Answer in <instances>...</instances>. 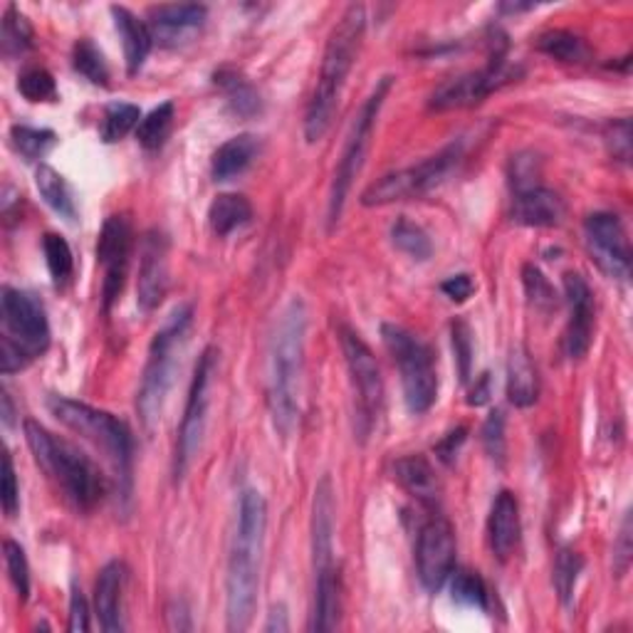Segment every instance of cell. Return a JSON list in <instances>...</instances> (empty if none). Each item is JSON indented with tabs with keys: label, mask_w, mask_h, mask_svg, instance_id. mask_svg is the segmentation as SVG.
Here are the masks:
<instances>
[{
	"label": "cell",
	"mask_w": 633,
	"mask_h": 633,
	"mask_svg": "<svg viewBox=\"0 0 633 633\" xmlns=\"http://www.w3.org/2000/svg\"><path fill=\"white\" fill-rule=\"evenodd\" d=\"M582 557L572 552V549H562V552L557 555V562H555V586L559 592V599L564 604L572 601V594H574V586L576 580H580V572H582Z\"/></svg>",
	"instance_id": "43"
},
{
	"label": "cell",
	"mask_w": 633,
	"mask_h": 633,
	"mask_svg": "<svg viewBox=\"0 0 633 633\" xmlns=\"http://www.w3.org/2000/svg\"><path fill=\"white\" fill-rule=\"evenodd\" d=\"M216 372V350L208 346V350L200 354V360L196 364L194 381H191L188 389V401L186 411H183L179 438H176V455H173V480L181 483L183 475L188 473L191 463L200 448V440H204L206 430V418H208V403H210V381H214Z\"/></svg>",
	"instance_id": "12"
},
{
	"label": "cell",
	"mask_w": 633,
	"mask_h": 633,
	"mask_svg": "<svg viewBox=\"0 0 633 633\" xmlns=\"http://www.w3.org/2000/svg\"><path fill=\"white\" fill-rule=\"evenodd\" d=\"M0 42H3L5 58H15V54H23L33 48V25L15 5L5 8Z\"/></svg>",
	"instance_id": "35"
},
{
	"label": "cell",
	"mask_w": 633,
	"mask_h": 633,
	"mask_svg": "<svg viewBox=\"0 0 633 633\" xmlns=\"http://www.w3.org/2000/svg\"><path fill=\"white\" fill-rule=\"evenodd\" d=\"M112 15H114V25L119 38H122L124 45V60H126V72L130 75H136L144 68L146 58L151 52V31L149 25H144L139 17H136L132 11H126L122 5H112Z\"/></svg>",
	"instance_id": "24"
},
{
	"label": "cell",
	"mask_w": 633,
	"mask_h": 633,
	"mask_svg": "<svg viewBox=\"0 0 633 633\" xmlns=\"http://www.w3.org/2000/svg\"><path fill=\"white\" fill-rule=\"evenodd\" d=\"M455 569V532L446 518H430L418 532L416 572L428 592H438Z\"/></svg>",
	"instance_id": "15"
},
{
	"label": "cell",
	"mask_w": 633,
	"mask_h": 633,
	"mask_svg": "<svg viewBox=\"0 0 633 633\" xmlns=\"http://www.w3.org/2000/svg\"><path fill=\"white\" fill-rule=\"evenodd\" d=\"M451 576H453L451 580L453 601L463 604V607L488 611L490 594H488V586H485L483 576L478 572H471V569H458V572H453Z\"/></svg>",
	"instance_id": "37"
},
{
	"label": "cell",
	"mask_w": 633,
	"mask_h": 633,
	"mask_svg": "<svg viewBox=\"0 0 633 633\" xmlns=\"http://www.w3.org/2000/svg\"><path fill=\"white\" fill-rule=\"evenodd\" d=\"M391 85H393V77L379 80V85L374 87L372 95L366 97V102L362 105V112L356 114L350 136H346L342 159H339V167L334 171L332 191H329V208H327L329 228H334L339 223V218H342L346 196H350L352 183L356 176H360V171L366 161V154H369L376 117H379V112H381L384 99L389 97Z\"/></svg>",
	"instance_id": "9"
},
{
	"label": "cell",
	"mask_w": 633,
	"mask_h": 633,
	"mask_svg": "<svg viewBox=\"0 0 633 633\" xmlns=\"http://www.w3.org/2000/svg\"><path fill=\"white\" fill-rule=\"evenodd\" d=\"M381 339L399 364L403 401L411 414H426L438 399V374L434 352L426 342L399 325H381Z\"/></svg>",
	"instance_id": "8"
},
{
	"label": "cell",
	"mask_w": 633,
	"mask_h": 633,
	"mask_svg": "<svg viewBox=\"0 0 633 633\" xmlns=\"http://www.w3.org/2000/svg\"><path fill=\"white\" fill-rule=\"evenodd\" d=\"M23 428L35 461L60 485V490L75 508L92 510L105 498V475L87 453H82L70 440L50 434L38 421L27 418Z\"/></svg>",
	"instance_id": "4"
},
{
	"label": "cell",
	"mask_w": 633,
	"mask_h": 633,
	"mask_svg": "<svg viewBox=\"0 0 633 633\" xmlns=\"http://www.w3.org/2000/svg\"><path fill=\"white\" fill-rule=\"evenodd\" d=\"M342 352L346 360V369L352 376V389L356 399V430L364 440L372 434L376 421H379L384 406V379L376 364V356L366 346L364 339L350 327H342Z\"/></svg>",
	"instance_id": "11"
},
{
	"label": "cell",
	"mask_w": 633,
	"mask_h": 633,
	"mask_svg": "<svg viewBox=\"0 0 633 633\" xmlns=\"http://www.w3.org/2000/svg\"><path fill=\"white\" fill-rule=\"evenodd\" d=\"M258 154H260L258 136L238 134L233 139L218 146L214 161H210V173H214L216 181H231L251 169V163L258 159Z\"/></svg>",
	"instance_id": "25"
},
{
	"label": "cell",
	"mask_w": 633,
	"mask_h": 633,
	"mask_svg": "<svg viewBox=\"0 0 633 633\" xmlns=\"http://www.w3.org/2000/svg\"><path fill=\"white\" fill-rule=\"evenodd\" d=\"M290 623H288V609L278 604V607H272L268 613V623H265V631H288Z\"/></svg>",
	"instance_id": "56"
},
{
	"label": "cell",
	"mask_w": 633,
	"mask_h": 633,
	"mask_svg": "<svg viewBox=\"0 0 633 633\" xmlns=\"http://www.w3.org/2000/svg\"><path fill=\"white\" fill-rule=\"evenodd\" d=\"M173 117H176V105L173 102H163L151 109V112L142 119L139 126H136V142H139L146 151L161 149L171 134Z\"/></svg>",
	"instance_id": "33"
},
{
	"label": "cell",
	"mask_w": 633,
	"mask_h": 633,
	"mask_svg": "<svg viewBox=\"0 0 633 633\" xmlns=\"http://www.w3.org/2000/svg\"><path fill=\"white\" fill-rule=\"evenodd\" d=\"M391 243L393 247H399L403 255H409V258H414L418 263H424L434 255V243H430L428 233L406 216L397 218V223L391 226Z\"/></svg>",
	"instance_id": "34"
},
{
	"label": "cell",
	"mask_w": 633,
	"mask_h": 633,
	"mask_svg": "<svg viewBox=\"0 0 633 633\" xmlns=\"http://www.w3.org/2000/svg\"><path fill=\"white\" fill-rule=\"evenodd\" d=\"M208 8L198 3H173L156 5L149 11L151 38L163 48H179L188 42L204 27Z\"/></svg>",
	"instance_id": "19"
},
{
	"label": "cell",
	"mask_w": 633,
	"mask_h": 633,
	"mask_svg": "<svg viewBox=\"0 0 633 633\" xmlns=\"http://www.w3.org/2000/svg\"><path fill=\"white\" fill-rule=\"evenodd\" d=\"M488 539L495 557L508 559L520 543V504L510 490H502L492 502L488 518Z\"/></svg>",
	"instance_id": "23"
},
{
	"label": "cell",
	"mask_w": 633,
	"mask_h": 633,
	"mask_svg": "<svg viewBox=\"0 0 633 633\" xmlns=\"http://www.w3.org/2000/svg\"><path fill=\"white\" fill-rule=\"evenodd\" d=\"M0 319H3V334H0V372L13 374L25 369L27 364L48 350L50 344V322L48 312L40 297L33 292L3 288L0 292Z\"/></svg>",
	"instance_id": "6"
},
{
	"label": "cell",
	"mask_w": 633,
	"mask_h": 633,
	"mask_svg": "<svg viewBox=\"0 0 633 633\" xmlns=\"http://www.w3.org/2000/svg\"><path fill=\"white\" fill-rule=\"evenodd\" d=\"M42 253L45 263H48V270L52 275V282L58 288H65L75 275V258H72L70 243L58 233H45L42 238Z\"/></svg>",
	"instance_id": "36"
},
{
	"label": "cell",
	"mask_w": 633,
	"mask_h": 633,
	"mask_svg": "<svg viewBox=\"0 0 633 633\" xmlns=\"http://www.w3.org/2000/svg\"><path fill=\"white\" fill-rule=\"evenodd\" d=\"M17 92L27 102H54L58 99V85L48 70L31 68L17 77Z\"/></svg>",
	"instance_id": "41"
},
{
	"label": "cell",
	"mask_w": 633,
	"mask_h": 633,
	"mask_svg": "<svg viewBox=\"0 0 633 633\" xmlns=\"http://www.w3.org/2000/svg\"><path fill=\"white\" fill-rule=\"evenodd\" d=\"M584 238L589 247L592 260L599 265L601 272L609 278L626 280L631 272V243L623 228L621 218L599 210V214L586 216L584 220Z\"/></svg>",
	"instance_id": "14"
},
{
	"label": "cell",
	"mask_w": 633,
	"mask_h": 633,
	"mask_svg": "<svg viewBox=\"0 0 633 633\" xmlns=\"http://www.w3.org/2000/svg\"><path fill=\"white\" fill-rule=\"evenodd\" d=\"M334 490L332 480L317 483L315 504H312V562L315 576L334 574Z\"/></svg>",
	"instance_id": "20"
},
{
	"label": "cell",
	"mask_w": 633,
	"mask_h": 633,
	"mask_svg": "<svg viewBox=\"0 0 633 633\" xmlns=\"http://www.w3.org/2000/svg\"><path fill=\"white\" fill-rule=\"evenodd\" d=\"M342 613V596H339V576H315V609H312V631H334Z\"/></svg>",
	"instance_id": "31"
},
{
	"label": "cell",
	"mask_w": 633,
	"mask_h": 633,
	"mask_svg": "<svg viewBox=\"0 0 633 633\" xmlns=\"http://www.w3.org/2000/svg\"><path fill=\"white\" fill-rule=\"evenodd\" d=\"M48 409L62 426L75 430L77 436L89 440L92 446L105 453L114 471L119 498L130 500L134 483V436L130 426L122 418L107 414V411L68 397H50Z\"/></svg>",
	"instance_id": "5"
},
{
	"label": "cell",
	"mask_w": 633,
	"mask_h": 633,
	"mask_svg": "<svg viewBox=\"0 0 633 633\" xmlns=\"http://www.w3.org/2000/svg\"><path fill=\"white\" fill-rule=\"evenodd\" d=\"M142 112L136 105L130 102H112L105 107V117H102V142L105 144H114L122 142L126 134H130L136 124H139Z\"/></svg>",
	"instance_id": "39"
},
{
	"label": "cell",
	"mask_w": 633,
	"mask_h": 633,
	"mask_svg": "<svg viewBox=\"0 0 633 633\" xmlns=\"http://www.w3.org/2000/svg\"><path fill=\"white\" fill-rule=\"evenodd\" d=\"M72 68H75V72H80L82 77L89 80L92 85H102V87L109 85V68H107L105 52L99 50L89 38L80 40L75 45V50H72Z\"/></svg>",
	"instance_id": "38"
},
{
	"label": "cell",
	"mask_w": 633,
	"mask_h": 633,
	"mask_svg": "<svg viewBox=\"0 0 633 633\" xmlns=\"http://www.w3.org/2000/svg\"><path fill=\"white\" fill-rule=\"evenodd\" d=\"M58 136L50 130H35V126L15 124L11 130V144L13 149L23 156L25 161H40L48 154Z\"/></svg>",
	"instance_id": "40"
},
{
	"label": "cell",
	"mask_w": 633,
	"mask_h": 633,
	"mask_svg": "<svg viewBox=\"0 0 633 633\" xmlns=\"http://www.w3.org/2000/svg\"><path fill=\"white\" fill-rule=\"evenodd\" d=\"M631 552H633V547H631V518L626 515V518H623V525H621V532H619V543H617V547H613V572H617V576H623V574L629 572Z\"/></svg>",
	"instance_id": "50"
},
{
	"label": "cell",
	"mask_w": 633,
	"mask_h": 633,
	"mask_svg": "<svg viewBox=\"0 0 633 633\" xmlns=\"http://www.w3.org/2000/svg\"><path fill=\"white\" fill-rule=\"evenodd\" d=\"M216 85L226 95V102L231 107V112L238 117L251 119L255 114H260L263 102L258 89H255L251 82H247L241 72L235 70H218L216 72Z\"/></svg>",
	"instance_id": "30"
},
{
	"label": "cell",
	"mask_w": 633,
	"mask_h": 633,
	"mask_svg": "<svg viewBox=\"0 0 633 633\" xmlns=\"http://www.w3.org/2000/svg\"><path fill=\"white\" fill-rule=\"evenodd\" d=\"M364 31H366V8L354 3L342 13L332 35H329L322 54V68H319L317 87L312 92L305 114V139L309 144L322 139L329 132V126H332L344 82L350 77L356 54H360L362 48Z\"/></svg>",
	"instance_id": "3"
},
{
	"label": "cell",
	"mask_w": 633,
	"mask_h": 633,
	"mask_svg": "<svg viewBox=\"0 0 633 633\" xmlns=\"http://www.w3.org/2000/svg\"><path fill=\"white\" fill-rule=\"evenodd\" d=\"M253 220L251 200L241 194H220L208 208V226L218 238L241 231Z\"/></svg>",
	"instance_id": "28"
},
{
	"label": "cell",
	"mask_w": 633,
	"mask_h": 633,
	"mask_svg": "<svg viewBox=\"0 0 633 633\" xmlns=\"http://www.w3.org/2000/svg\"><path fill=\"white\" fill-rule=\"evenodd\" d=\"M169 288V241L161 231H149L142 243L139 282H136V302L144 315L161 305Z\"/></svg>",
	"instance_id": "18"
},
{
	"label": "cell",
	"mask_w": 633,
	"mask_h": 633,
	"mask_svg": "<svg viewBox=\"0 0 633 633\" xmlns=\"http://www.w3.org/2000/svg\"><path fill=\"white\" fill-rule=\"evenodd\" d=\"M515 77H518V72L515 68L508 65V60H504V45H502V48L492 50L488 65L485 68L475 72H465V75L461 77L443 82V85L430 95L428 107L436 109V112H451V109L473 107Z\"/></svg>",
	"instance_id": "13"
},
{
	"label": "cell",
	"mask_w": 633,
	"mask_h": 633,
	"mask_svg": "<svg viewBox=\"0 0 633 633\" xmlns=\"http://www.w3.org/2000/svg\"><path fill=\"white\" fill-rule=\"evenodd\" d=\"M465 436H467V430L461 426V428L451 430V434H448L443 440H440V443L436 446V455L440 458V461L451 465L455 453H458V448H461L465 443Z\"/></svg>",
	"instance_id": "53"
},
{
	"label": "cell",
	"mask_w": 633,
	"mask_h": 633,
	"mask_svg": "<svg viewBox=\"0 0 633 633\" xmlns=\"http://www.w3.org/2000/svg\"><path fill=\"white\" fill-rule=\"evenodd\" d=\"M191 322H194V307L181 305L171 312L167 325L151 339L149 360H146L139 397H136V411H139L146 430H151L161 421L163 403H167L173 374H176L181 352L186 346Z\"/></svg>",
	"instance_id": "7"
},
{
	"label": "cell",
	"mask_w": 633,
	"mask_h": 633,
	"mask_svg": "<svg viewBox=\"0 0 633 633\" xmlns=\"http://www.w3.org/2000/svg\"><path fill=\"white\" fill-rule=\"evenodd\" d=\"M307 309L302 300H290L275 325L270 339V376L268 409L275 430L282 438L295 434L300 421L302 372H305Z\"/></svg>",
	"instance_id": "2"
},
{
	"label": "cell",
	"mask_w": 633,
	"mask_h": 633,
	"mask_svg": "<svg viewBox=\"0 0 633 633\" xmlns=\"http://www.w3.org/2000/svg\"><path fill=\"white\" fill-rule=\"evenodd\" d=\"M483 446L485 453L490 455L492 463L502 465L504 463V453H508V440H504V416L502 411H492L488 421L483 424Z\"/></svg>",
	"instance_id": "45"
},
{
	"label": "cell",
	"mask_w": 633,
	"mask_h": 633,
	"mask_svg": "<svg viewBox=\"0 0 633 633\" xmlns=\"http://www.w3.org/2000/svg\"><path fill=\"white\" fill-rule=\"evenodd\" d=\"M522 282H525V292L532 305L537 309H552L557 307V295L552 290V284L543 275V270L535 268V265H525L522 270Z\"/></svg>",
	"instance_id": "44"
},
{
	"label": "cell",
	"mask_w": 633,
	"mask_h": 633,
	"mask_svg": "<svg viewBox=\"0 0 633 633\" xmlns=\"http://www.w3.org/2000/svg\"><path fill=\"white\" fill-rule=\"evenodd\" d=\"M453 334V350L458 356V366H461V381L471 379V364H473V337L471 327H467L463 319H458L451 327Z\"/></svg>",
	"instance_id": "48"
},
{
	"label": "cell",
	"mask_w": 633,
	"mask_h": 633,
	"mask_svg": "<svg viewBox=\"0 0 633 633\" xmlns=\"http://www.w3.org/2000/svg\"><path fill=\"white\" fill-rule=\"evenodd\" d=\"M393 478L406 490L411 498H416L426 504H436L440 485L436 478L434 465L424 455H403L393 463Z\"/></svg>",
	"instance_id": "26"
},
{
	"label": "cell",
	"mask_w": 633,
	"mask_h": 633,
	"mask_svg": "<svg viewBox=\"0 0 633 633\" xmlns=\"http://www.w3.org/2000/svg\"><path fill=\"white\" fill-rule=\"evenodd\" d=\"M0 403H3V424L11 428L13 426V403H11V397H8V391L3 389L0 391Z\"/></svg>",
	"instance_id": "57"
},
{
	"label": "cell",
	"mask_w": 633,
	"mask_h": 633,
	"mask_svg": "<svg viewBox=\"0 0 633 633\" xmlns=\"http://www.w3.org/2000/svg\"><path fill=\"white\" fill-rule=\"evenodd\" d=\"M440 290H443L446 297H451L453 302H465L467 297L475 292V284L471 280V275H453V278H448L443 284H440Z\"/></svg>",
	"instance_id": "52"
},
{
	"label": "cell",
	"mask_w": 633,
	"mask_h": 633,
	"mask_svg": "<svg viewBox=\"0 0 633 633\" xmlns=\"http://www.w3.org/2000/svg\"><path fill=\"white\" fill-rule=\"evenodd\" d=\"M567 206L557 191L543 186L512 191V220L529 228H557L564 223Z\"/></svg>",
	"instance_id": "21"
},
{
	"label": "cell",
	"mask_w": 633,
	"mask_h": 633,
	"mask_svg": "<svg viewBox=\"0 0 633 633\" xmlns=\"http://www.w3.org/2000/svg\"><path fill=\"white\" fill-rule=\"evenodd\" d=\"M0 502H3V512L8 518H17L21 512V488H17L15 465L11 453H3V478H0Z\"/></svg>",
	"instance_id": "47"
},
{
	"label": "cell",
	"mask_w": 633,
	"mask_h": 633,
	"mask_svg": "<svg viewBox=\"0 0 633 633\" xmlns=\"http://www.w3.org/2000/svg\"><path fill=\"white\" fill-rule=\"evenodd\" d=\"M3 559H5L8 576H11L17 596H21V601H27V596H31V567H27L25 549L17 543H13V539H5Z\"/></svg>",
	"instance_id": "42"
},
{
	"label": "cell",
	"mask_w": 633,
	"mask_h": 633,
	"mask_svg": "<svg viewBox=\"0 0 633 633\" xmlns=\"http://www.w3.org/2000/svg\"><path fill=\"white\" fill-rule=\"evenodd\" d=\"M539 176H543V171H539V159L535 154H518L512 156L510 161V186L512 191H522V188H529V186H537Z\"/></svg>",
	"instance_id": "46"
},
{
	"label": "cell",
	"mask_w": 633,
	"mask_h": 633,
	"mask_svg": "<svg viewBox=\"0 0 633 633\" xmlns=\"http://www.w3.org/2000/svg\"><path fill=\"white\" fill-rule=\"evenodd\" d=\"M539 397V376L527 350H512L508 362V399L512 406L529 409Z\"/></svg>",
	"instance_id": "27"
},
{
	"label": "cell",
	"mask_w": 633,
	"mask_h": 633,
	"mask_svg": "<svg viewBox=\"0 0 633 633\" xmlns=\"http://www.w3.org/2000/svg\"><path fill=\"white\" fill-rule=\"evenodd\" d=\"M537 50L549 54L559 62H569V65H582V62L589 60V45H586L580 35L569 33V31H545L535 40Z\"/></svg>",
	"instance_id": "32"
},
{
	"label": "cell",
	"mask_w": 633,
	"mask_h": 633,
	"mask_svg": "<svg viewBox=\"0 0 633 633\" xmlns=\"http://www.w3.org/2000/svg\"><path fill=\"white\" fill-rule=\"evenodd\" d=\"M564 297L569 302V322L564 332V354L582 360L594 337V295L580 272H564Z\"/></svg>",
	"instance_id": "17"
},
{
	"label": "cell",
	"mask_w": 633,
	"mask_h": 633,
	"mask_svg": "<svg viewBox=\"0 0 633 633\" xmlns=\"http://www.w3.org/2000/svg\"><path fill=\"white\" fill-rule=\"evenodd\" d=\"M126 582V569L122 562H109L102 567L95 586V609L99 619V629L107 633L124 631L122 613V594Z\"/></svg>",
	"instance_id": "22"
},
{
	"label": "cell",
	"mask_w": 633,
	"mask_h": 633,
	"mask_svg": "<svg viewBox=\"0 0 633 633\" xmlns=\"http://www.w3.org/2000/svg\"><path fill=\"white\" fill-rule=\"evenodd\" d=\"M68 631L72 633H85L89 631V607H87V599L82 589H72L70 596V623H68Z\"/></svg>",
	"instance_id": "51"
},
{
	"label": "cell",
	"mask_w": 633,
	"mask_h": 633,
	"mask_svg": "<svg viewBox=\"0 0 633 633\" xmlns=\"http://www.w3.org/2000/svg\"><path fill=\"white\" fill-rule=\"evenodd\" d=\"M35 186H38L42 200L54 210V214L65 218L68 223H77L75 196H72V188L68 186L62 173L48 167V163H40V167L35 169Z\"/></svg>",
	"instance_id": "29"
},
{
	"label": "cell",
	"mask_w": 633,
	"mask_h": 633,
	"mask_svg": "<svg viewBox=\"0 0 633 633\" xmlns=\"http://www.w3.org/2000/svg\"><path fill=\"white\" fill-rule=\"evenodd\" d=\"M461 161H463V144L461 142L448 144L438 154L428 156L426 161L416 163V167L393 171V173H387V176H381L379 181H374L372 186L362 194V204L376 208V206L397 204V200L424 196L451 176Z\"/></svg>",
	"instance_id": "10"
},
{
	"label": "cell",
	"mask_w": 633,
	"mask_h": 633,
	"mask_svg": "<svg viewBox=\"0 0 633 633\" xmlns=\"http://www.w3.org/2000/svg\"><path fill=\"white\" fill-rule=\"evenodd\" d=\"M607 146L613 159H619L626 163L631 159V122L626 117L617 119L607 126Z\"/></svg>",
	"instance_id": "49"
},
{
	"label": "cell",
	"mask_w": 633,
	"mask_h": 633,
	"mask_svg": "<svg viewBox=\"0 0 633 633\" xmlns=\"http://www.w3.org/2000/svg\"><path fill=\"white\" fill-rule=\"evenodd\" d=\"M169 629L171 631H191L194 629V621H191V611L186 607V601H171L167 609Z\"/></svg>",
	"instance_id": "54"
},
{
	"label": "cell",
	"mask_w": 633,
	"mask_h": 633,
	"mask_svg": "<svg viewBox=\"0 0 633 633\" xmlns=\"http://www.w3.org/2000/svg\"><path fill=\"white\" fill-rule=\"evenodd\" d=\"M132 247H134V233L132 223L124 216H109L102 226L97 241V260L105 270L102 282V297L105 309H109L119 300L126 282V272H130L132 260Z\"/></svg>",
	"instance_id": "16"
},
{
	"label": "cell",
	"mask_w": 633,
	"mask_h": 633,
	"mask_svg": "<svg viewBox=\"0 0 633 633\" xmlns=\"http://www.w3.org/2000/svg\"><path fill=\"white\" fill-rule=\"evenodd\" d=\"M490 374H483L478 381H475V387L471 391V406H483V403L490 401Z\"/></svg>",
	"instance_id": "55"
},
{
	"label": "cell",
	"mask_w": 633,
	"mask_h": 633,
	"mask_svg": "<svg viewBox=\"0 0 633 633\" xmlns=\"http://www.w3.org/2000/svg\"><path fill=\"white\" fill-rule=\"evenodd\" d=\"M265 525H268V504L263 495L258 490H245L238 504V525L226 576V611L231 631H245L253 621L260 586Z\"/></svg>",
	"instance_id": "1"
}]
</instances>
